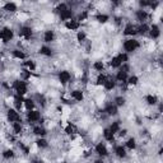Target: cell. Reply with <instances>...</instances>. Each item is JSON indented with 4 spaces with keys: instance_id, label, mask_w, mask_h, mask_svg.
Returning <instances> with one entry per match:
<instances>
[{
    "instance_id": "obj_37",
    "label": "cell",
    "mask_w": 163,
    "mask_h": 163,
    "mask_svg": "<svg viewBox=\"0 0 163 163\" xmlns=\"http://www.w3.org/2000/svg\"><path fill=\"white\" fill-rule=\"evenodd\" d=\"M93 69H94V70H97V71H103L105 64L102 61H96L94 64H93Z\"/></svg>"
},
{
    "instance_id": "obj_42",
    "label": "cell",
    "mask_w": 163,
    "mask_h": 163,
    "mask_svg": "<svg viewBox=\"0 0 163 163\" xmlns=\"http://www.w3.org/2000/svg\"><path fill=\"white\" fill-rule=\"evenodd\" d=\"M117 58H119V60H120V62H121V64H125V62H128V60H129V56H128V54H126V52L119 54Z\"/></svg>"
},
{
    "instance_id": "obj_23",
    "label": "cell",
    "mask_w": 163,
    "mask_h": 163,
    "mask_svg": "<svg viewBox=\"0 0 163 163\" xmlns=\"http://www.w3.org/2000/svg\"><path fill=\"white\" fill-rule=\"evenodd\" d=\"M31 75H32V71H29L28 69H23L21 71V80H28V79H31Z\"/></svg>"
},
{
    "instance_id": "obj_1",
    "label": "cell",
    "mask_w": 163,
    "mask_h": 163,
    "mask_svg": "<svg viewBox=\"0 0 163 163\" xmlns=\"http://www.w3.org/2000/svg\"><path fill=\"white\" fill-rule=\"evenodd\" d=\"M13 88H14V91L17 92V94H19V96H23L28 92L27 83L24 80H15L14 84H13Z\"/></svg>"
},
{
    "instance_id": "obj_18",
    "label": "cell",
    "mask_w": 163,
    "mask_h": 163,
    "mask_svg": "<svg viewBox=\"0 0 163 163\" xmlns=\"http://www.w3.org/2000/svg\"><path fill=\"white\" fill-rule=\"evenodd\" d=\"M23 106L26 107L27 111H32V110L35 108V101L31 99V98H27V99H24V102H23Z\"/></svg>"
},
{
    "instance_id": "obj_31",
    "label": "cell",
    "mask_w": 163,
    "mask_h": 163,
    "mask_svg": "<svg viewBox=\"0 0 163 163\" xmlns=\"http://www.w3.org/2000/svg\"><path fill=\"white\" fill-rule=\"evenodd\" d=\"M126 83H128L129 85H136L139 83V78L136 75H131L126 79Z\"/></svg>"
},
{
    "instance_id": "obj_43",
    "label": "cell",
    "mask_w": 163,
    "mask_h": 163,
    "mask_svg": "<svg viewBox=\"0 0 163 163\" xmlns=\"http://www.w3.org/2000/svg\"><path fill=\"white\" fill-rule=\"evenodd\" d=\"M85 37H87V35H85V32H84V31H79V32H78V35H76V40H78L79 42L85 41Z\"/></svg>"
},
{
    "instance_id": "obj_12",
    "label": "cell",
    "mask_w": 163,
    "mask_h": 163,
    "mask_svg": "<svg viewBox=\"0 0 163 163\" xmlns=\"http://www.w3.org/2000/svg\"><path fill=\"white\" fill-rule=\"evenodd\" d=\"M136 33H138L136 27L132 26V24H128L124 29V35H126V36H134V35H136Z\"/></svg>"
},
{
    "instance_id": "obj_10",
    "label": "cell",
    "mask_w": 163,
    "mask_h": 163,
    "mask_svg": "<svg viewBox=\"0 0 163 163\" xmlns=\"http://www.w3.org/2000/svg\"><path fill=\"white\" fill-rule=\"evenodd\" d=\"M19 35H21L22 37H24L26 40H29V38H31V36H32V28L27 27V26H26V27H22Z\"/></svg>"
},
{
    "instance_id": "obj_21",
    "label": "cell",
    "mask_w": 163,
    "mask_h": 163,
    "mask_svg": "<svg viewBox=\"0 0 163 163\" xmlns=\"http://www.w3.org/2000/svg\"><path fill=\"white\" fill-rule=\"evenodd\" d=\"M126 79H128V73H125V71H122L121 69L117 71V74H116V80H119V82H126Z\"/></svg>"
},
{
    "instance_id": "obj_36",
    "label": "cell",
    "mask_w": 163,
    "mask_h": 163,
    "mask_svg": "<svg viewBox=\"0 0 163 163\" xmlns=\"http://www.w3.org/2000/svg\"><path fill=\"white\" fill-rule=\"evenodd\" d=\"M96 19H97V22H99V23H106L110 19V17L107 14H97L96 15Z\"/></svg>"
},
{
    "instance_id": "obj_46",
    "label": "cell",
    "mask_w": 163,
    "mask_h": 163,
    "mask_svg": "<svg viewBox=\"0 0 163 163\" xmlns=\"http://www.w3.org/2000/svg\"><path fill=\"white\" fill-rule=\"evenodd\" d=\"M66 9H68V6H66V4H65V3H61V4H59V5H58V8H56V10H58L59 13H61V12L66 10Z\"/></svg>"
},
{
    "instance_id": "obj_28",
    "label": "cell",
    "mask_w": 163,
    "mask_h": 163,
    "mask_svg": "<svg viewBox=\"0 0 163 163\" xmlns=\"http://www.w3.org/2000/svg\"><path fill=\"white\" fill-rule=\"evenodd\" d=\"M105 112H107L108 115H116L117 114V107H116L115 105H108L107 107H106Z\"/></svg>"
},
{
    "instance_id": "obj_48",
    "label": "cell",
    "mask_w": 163,
    "mask_h": 163,
    "mask_svg": "<svg viewBox=\"0 0 163 163\" xmlns=\"http://www.w3.org/2000/svg\"><path fill=\"white\" fill-rule=\"evenodd\" d=\"M139 4H140V6H143V8H144V6H148L149 4H151V3H149V1H140Z\"/></svg>"
},
{
    "instance_id": "obj_6",
    "label": "cell",
    "mask_w": 163,
    "mask_h": 163,
    "mask_svg": "<svg viewBox=\"0 0 163 163\" xmlns=\"http://www.w3.org/2000/svg\"><path fill=\"white\" fill-rule=\"evenodd\" d=\"M70 79H71V75H70V73H69L68 70H62V71L59 73V80H60L61 84H66V83H69L70 82Z\"/></svg>"
},
{
    "instance_id": "obj_11",
    "label": "cell",
    "mask_w": 163,
    "mask_h": 163,
    "mask_svg": "<svg viewBox=\"0 0 163 163\" xmlns=\"http://www.w3.org/2000/svg\"><path fill=\"white\" fill-rule=\"evenodd\" d=\"M59 14H60V19H61V21L68 22V21H70V19H71V17H73V12L70 10V9H66V10L61 12V13H59Z\"/></svg>"
},
{
    "instance_id": "obj_13",
    "label": "cell",
    "mask_w": 163,
    "mask_h": 163,
    "mask_svg": "<svg viewBox=\"0 0 163 163\" xmlns=\"http://www.w3.org/2000/svg\"><path fill=\"white\" fill-rule=\"evenodd\" d=\"M148 18V13L147 10H144V9H140V10L136 12V19H138L139 22H145Z\"/></svg>"
},
{
    "instance_id": "obj_25",
    "label": "cell",
    "mask_w": 163,
    "mask_h": 163,
    "mask_svg": "<svg viewBox=\"0 0 163 163\" xmlns=\"http://www.w3.org/2000/svg\"><path fill=\"white\" fill-rule=\"evenodd\" d=\"M110 131L112 132V134H117V132L120 131V122L119 121H115V122H112L111 126H110Z\"/></svg>"
},
{
    "instance_id": "obj_34",
    "label": "cell",
    "mask_w": 163,
    "mask_h": 163,
    "mask_svg": "<svg viewBox=\"0 0 163 163\" xmlns=\"http://www.w3.org/2000/svg\"><path fill=\"white\" fill-rule=\"evenodd\" d=\"M23 130V126L21 122H14L13 124V131H14V134H21Z\"/></svg>"
},
{
    "instance_id": "obj_5",
    "label": "cell",
    "mask_w": 163,
    "mask_h": 163,
    "mask_svg": "<svg viewBox=\"0 0 163 163\" xmlns=\"http://www.w3.org/2000/svg\"><path fill=\"white\" fill-rule=\"evenodd\" d=\"M27 120L29 122H37L41 120V114L36 110H32V111H28L27 114Z\"/></svg>"
},
{
    "instance_id": "obj_50",
    "label": "cell",
    "mask_w": 163,
    "mask_h": 163,
    "mask_svg": "<svg viewBox=\"0 0 163 163\" xmlns=\"http://www.w3.org/2000/svg\"><path fill=\"white\" fill-rule=\"evenodd\" d=\"M32 163H42V162H40V161H35V162H32Z\"/></svg>"
},
{
    "instance_id": "obj_30",
    "label": "cell",
    "mask_w": 163,
    "mask_h": 163,
    "mask_svg": "<svg viewBox=\"0 0 163 163\" xmlns=\"http://www.w3.org/2000/svg\"><path fill=\"white\" fill-rule=\"evenodd\" d=\"M106 80H107V76H106L105 74H99L97 76V79H96V84L97 85H105Z\"/></svg>"
},
{
    "instance_id": "obj_35",
    "label": "cell",
    "mask_w": 163,
    "mask_h": 163,
    "mask_svg": "<svg viewBox=\"0 0 163 163\" xmlns=\"http://www.w3.org/2000/svg\"><path fill=\"white\" fill-rule=\"evenodd\" d=\"M36 144H37L38 148H46V147L49 145V143H47V140H46V139L40 138V139H37V140H36Z\"/></svg>"
},
{
    "instance_id": "obj_2",
    "label": "cell",
    "mask_w": 163,
    "mask_h": 163,
    "mask_svg": "<svg viewBox=\"0 0 163 163\" xmlns=\"http://www.w3.org/2000/svg\"><path fill=\"white\" fill-rule=\"evenodd\" d=\"M139 41L138 40H134V38H130V40H126L124 42V49L126 52H134L135 50L139 49Z\"/></svg>"
},
{
    "instance_id": "obj_33",
    "label": "cell",
    "mask_w": 163,
    "mask_h": 163,
    "mask_svg": "<svg viewBox=\"0 0 163 163\" xmlns=\"http://www.w3.org/2000/svg\"><path fill=\"white\" fill-rule=\"evenodd\" d=\"M75 130H76V128L71 124V122H70L69 125H66V126H65V132H66L68 135H73V134L75 132Z\"/></svg>"
},
{
    "instance_id": "obj_29",
    "label": "cell",
    "mask_w": 163,
    "mask_h": 163,
    "mask_svg": "<svg viewBox=\"0 0 163 163\" xmlns=\"http://www.w3.org/2000/svg\"><path fill=\"white\" fill-rule=\"evenodd\" d=\"M40 54L45 55V56H51L52 55V50L50 47H47V46H42V47L40 49Z\"/></svg>"
},
{
    "instance_id": "obj_47",
    "label": "cell",
    "mask_w": 163,
    "mask_h": 163,
    "mask_svg": "<svg viewBox=\"0 0 163 163\" xmlns=\"http://www.w3.org/2000/svg\"><path fill=\"white\" fill-rule=\"evenodd\" d=\"M126 132H128V130H126V129H122V130L119 131V135H120V136H125Z\"/></svg>"
},
{
    "instance_id": "obj_45",
    "label": "cell",
    "mask_w": 163,
    "mask_h": 163,
    "mask_svg": "<svg viewBox=\"0 0 163 163\" xmlns=\"http://www.w3.org/2000/svg\"><path fill=\"white\" fill-rule=\"evenodd\" d=\"M87 18H88V13L87 12H82L80 14L78 15V19H76V21H78V22H83V21H85Z\"/></svg>"
},
{
    "instance_id": "obj_20",
    "label": "cell",
    "mask_w": 163,
    "mask_h": 163,
    "mask_svg": "<svg viewBox=\"0 0 163 163\" xmlns=\"http://www.w3.org/2000/svg\"><path fill=\"white\" fill-rule=\"evenodd\" d=\"M115 153H116V155L120 157V158L126 157V151H125V148L122 147V145H117V147L115 148Z\"/></svg>"
},
{
    "instance_id": "obj_9",
    "label": "cell",
    "mask_w": 163,
    "mask_h": 163,
    "mask_svg": "<svg viewBox=\"0 0 163 163\" xmlns=\"http://www.w3.org/2000/svg\"><path fill=\"white\" fill-rule=\"evenodd\" d=\"M149 33H151V37L155 40L161 36V29H159L157 24H153L152 27H149Z\"/></svg>"
},
{
    "instance_id": "obj_44",
    "label": "cell",
    "mask_w": 163,
    "mask_h": 163,
    "mask_svg": "<svg viewBox=\"0 0 163 163\" xmlns=\"http://www.w3.org/2000/svg\"><path fill=\"white\" fill-rule=\"evenodd\" d=\"M115 102H116V107H120V106H124L125 105V98L124 97H116L115 98Z\"/></svg>"
},
{
    "instance_id": "obj_51",
    "label": "cell",
    "mask_w": 163,
    "mask_h": 163,
    "mask_svg": "<svg viewBox=\"0 0 163 163\" xmlns=\"http://www.w3.org/2000/svg\"><path fill=\"white\" fill-rule=\"evenodd\" d=\"M61 163H68V162H61Z\"/></svg>"
},
{
    "instance_id": "obj_15",
    "label": "cell",
    "mask_w": 163,
    "mask_h": 163,
    "mask_svg": "<svg viewBox=\"0 0 163 163\" xmlns=\"http://www.w3.org/2000/svg\"><path fill=\"white\" fill-rule=\"evenodd\" d=\"M71 97L74 98L75 101L82 102V101H83V98H84V94H83V92H82V91H79V89H75V91H73V92H71Z\"/></svg>"
},
{
    "instance_id": "obj_3",
    "label": "cell",
    "mask_w": 163,
    "mask_h": 163,
    "mask_svg": "<svg viewBox=\"0 0 163 163\" xmlns=\"http://www.w3.org/2000/svg\"><path fill=\"white\" fill-rule=\"evenodd\" d=\"M6 119H8V121H10V122H19L21 121V115L18 114V111L17 110H8V112H6Z\"/></svg>"
},
{
    "instance_id": "obj_8",
    "label": "cell",
    "mask_w": 163,
    "mask_h": 163,
    "mask_svg": "<svg viewBox=\"0 0 163 163\" xmlns=\"http://www.w3.org/2000/svg\"><path fill=\"white\" fill-rule=\"evenodd\" d=\"M79 26H80V23L78 21H75V19H70V21H68L65 23V27L69 31H76L79 28Z\"/></svg>"
},
{
    "instance_id": "obj_39",
    "label": "cell",
    "mask_w": 163,
    "mask_h": 163,
    "mask_svg": "<svg viewBox=\"0 0 163 163\" xmlns=\"http://www.w3.org/2000/svg\"><path fill=\"white\" fill-rule=\"evenodd\" d=\"M24 65L27 66V69L29 71H33L36 69V64H35V61H33V60H27V61L24 62Z\"/></svg>"
},
{
    "instance_id": "obj_17",
    "label": "cell",
    "mask_w": 163,
    "mask_h": 163,
    "mask_svg": "<svg viewBox=\"0 0 163 163\" xmlns=\"http://www.w3.org/2000/svg\"><path fill=\"white\" fill-rule=\"evenodd\" d=\"M55 40V33L54 31H46L45 32V35H44V41L45 42H52Z\"/></svg>"
},
{
    "instance_id": "obj_22",
    "label": "cell",
    "mask_w": 163,
    "mask_h": 163,
    "mask_svg": "<svg viewBox=\"0 0 163 163\" xmlns=\"http://www.w3.org/2000/svg\"><path fill=\"white\" fill-rule=\"evenodd\" d=\"M4 10H6V12H9V13H14V12H17V4L15 3H6V4L4 5Z\"/></svg>"
},
{
    "instance_id": "obj_24",
    "label": "cell",
    "mask_w": 163,
    "mask_h": 163,
    "mask_svg": "<svg viewBox=\"0 0 163 163\" xmlns=\"http://www.w3.org/2000/svg\"><path fill=\"white\" fill-rule=\"evenodd\" d=\"M136 31H138V33H140V35H145V33L149 32V26L147 23H143V24H140L136 28Z\"/></svg>"
},
{
    "instance_id": "obj_16",
    "label": "cell",
    "mask_w": 163,
    "mask_h": 163,
    "mask_svg": "<svg viewBox=\"0 0 163 163\" xmlns=\"http://www.w3.org/2000/svg\"><path fill=\"white\" fill-rule=\"evenodd\" d=\"M23 102H24V98H23V96L17 94L15 97H14V106H15L17 110H21V108H22Z\"/></svg>"
},
{
    "instance_id": "obj_32",
    "label": "cell",
    "mask_w": 163,
    "mask_h": 163,
    "mask_svg": "<svg viewBox=\"0 0 163 163\" xmlns=\"http://www.w3.org/2000/svg\"><path fill=\"white\" fill-rule=\"evenodd\" d=\"M110 65H111L112 68H120L122 64L120 62V60H119L117 56H114V58L111 59V61H110Z\"/></svg>"
},
{
    "instance_id": "obj_41",
    "label": "cell",
    "mask_w": 163,
    "mask_h": 163,
    "mask_svg": "<svg viewBox=\"0 0 163 163\" xmlns=\"http://www.w3.org/2000/svg\"><path fill=\"white\" fill-rule=\"evenodd\" d=\"M3 157H4L5 159H10L14 157V152L12 151V149H6V151L3 152Z\"/></svg>"
},
{
    "instance_id": "obj_27",
    "label": "cell",
    "mask_w": 163,
    "mask_h": 163,
    "mask_svg": "<svg viewBox=\"0 0 163 163\" xmlns=\"http://www.w3.org/2000/svg\"><path fill=\"white\" fill-rule=\"evenodd\" d=\"M13 58L18 59V60H24L26 59V54L21 50H14L13 51Z\"/></svg>"
},
{
    "instance_id": "obj_26",
    "label": "cell",
    "mask_w": 163,
    "mask_h": 163,
    "mask_svg": "<svg viewBox=\"0 0 163 163\" xmlns=\"http://www.w3.org/2000/svg\"><path fill=\"white\" fill-rule=\"evenodd\" d=\"M103 136H105V139L107 141H114V139H115V135L110 131V129H105L103 130Z\"/></svg>"
},
{
    "instance_id": "obj_4",
    "label": "cell",
    "mask_w": 163,
    "mask_h": 163,
    "mask_svg": "<svg viewBox=\"0 0 163 163\" xmlns=\"http://www.w3.org/2000/svg\"><path fill=\"white\" fill-rule=\"evenodd\" d=\"M13 36H14V35H13V31L10 28H8V27L3 28V31L0 32V38H1L3 42H5V44L10 41V40L13 38Z\"/></svg>"
},
{
    "instance_id": "obj_7",
    "label": "cell",
    "mask_w": 163,
    "mask_h": 163,
    "mask_svg": "<svg viewBox=\"0 0 163 163\" xmlns=\"http://www.w3.org/2000/svg\"><path fill=\"white\" fill-rule=\"evenodd\" d=\"M96 153H97L98 155H101V157H106V155L108 154L107 147H106L103 143H98V144L96 145Z\"/></svg>"
},
{
    "instance_id": "obj_40",
    "label": "cell",
    "mask_w": 163,
    "mask_h": 163,
    "mask_svg": "<svg viewBox=\"0 0 163 163\" xmlns=\"http://www.w3.org/2000/svg\"><path fill=\"white\" fill-rule=\"evenodd\" d=\"M126 147H128L129 149H131V151H132V149H135V148H136V141H135V139H134V138H130V139H129V140L126 141Z\"/></svg>"
},
{
    "instance_id": "obj_49",
    "label": "cell",
    "mask_w": 163,
    "mask_h": 163,
    "mask_svg": "<svg viewBox=\"0 0 163 163\" xmlns=\"http://www.w3.org/2000/svg\"><path fill=\"white\" fill-rule=\"evenodd\" d=\"M94 163H105L103 161H102V159H97V161H96Z\"/></svg>"
},
{
    "instance_id": "obj_19",
    "label": "cell",
    "mask_w": 163,
    "mask_h": 163,
    "mask_svg": "<svg viewBox=\"0 0 163 163\" xmlns=\"http://www.w3.org/2000/svg\"><path fill=\"white\" fill-rule=\"evenodd\" d=\"M33 134L37 136H45L46 135V129L42 126H35L33 128Z\"/></svg>"
},
{
    "instance_id": "obj_14",
    "label": "cell",
    "mask_w": 163,
    "mask_h": 163,
    "mask_svg": "<svg viewBox=\"0 0 163 163\" xmlns=\"http://www.w3.org/2000/svg\"><path fill=\"white\" fill-rule=\"evenodd\" d=\"M103 87L106 88V91H112L115 87H116V82L114 78H107V80H106L105 85Z\"/></svg>"
},
{
    "instance_id": "obj_38",
    "label": "cell",
    "mask_w": 163,
    "mask_h": 163,
    "mask_svg": "<svg viewBox=\"0 0 163 163\" xmlns=\"http://www.w3.org/2000/svg\"><path fill=\"white\" fill-rule=\"evenodd\" d=\"M145 101L148 102V105H155L157 103V97H155V96H153V94H148L147 97H145Z\"/></svg>"
}]
</instances>
